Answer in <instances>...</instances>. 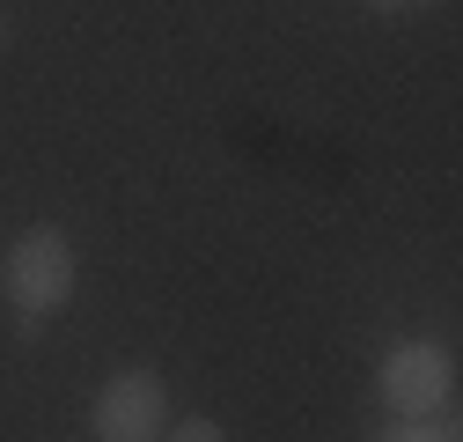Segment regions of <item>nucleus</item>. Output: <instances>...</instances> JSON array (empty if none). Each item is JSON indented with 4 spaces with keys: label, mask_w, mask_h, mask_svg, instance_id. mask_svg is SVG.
I'll use <instances>...</instances> for the list:
<instances>
[{
    "label": "nucleus",
    "mask_w": 463,
    "mask_h": 442,
    "mask_svg": "<svg viewBox=\"0 0 463 442\" xmlns=\"http://www.w3.org/2000/svg\"><path fill=\"white\" fill-rule=\"evenodd\" d=\"M89 428H96V442H162V428H169V383L147 361L110 369L96 383V399H89Z\"/></svg>",
    "instance_id": "obj_2"
},
{
    "label": "nucleus",
    "mask_w": 463,
    "mask_h": 442,
    "mask_svg": "<svg viewBox=\"0 0 463 442\" xmlns=\"http://www.w3.org/2000/svg\"><path fill=\"white\" fill-rule=\"evenodd\" d=\"M383 442H456V435H449V428H434V420H397Z\"/></svg>",
    "instance_id": "obj_5"
},
{
    "label": "nucleus",
    "mask_w": 463,
    "mask_h": 442,
    "mask_svg": "<svg viewBox=\"0 0 463 442\" xmlns=\"http://www.w3.org/2000/svg\"><path fill=\"white\" fill-rule=\"evenodd\" d=\"M375 391L397 420H434L456 399V354L434 347V340H397L375 369Z\"/></svg>",
    "instance_id": "obj_3"
},
{
    "label": "nucleus",
    "mask_w": 463,
    "mask_h": 442,
    "mask_svg": "<svg viewBox=\"0 0 463 442\" xmlns=\"http://www.w3.org/2000/svg\"><path fill=\"white\" fill-rule=\"evenodd\" d=\"M0 30H8V23H0Z\"/></svg>",
    "instance_id": "obj_7"
},
{
    "label": "nucleus",
    "mask_w": 463,
    "mask_h": 442,
    "mask_svg": "<svg viewBox=\"0 0 463 442\" xmlns=\"http://www.w3.org/2000/svg\"><path fill=\"white\" fill-rule=\"evenodd\" d=\"M368 15H383V23H397V15H420V8H441V0H361Z\"/></svg>",
    "instance_id": "obj_6"
},
{
    "label": "nucleus",
    "mask_w": 463,
    "mask_h": 442,
    "mask_svg": "<svg viewBox=\"0 0 463 442\" xmlns=\"http://www.w3.org/2000/svg\"><path fill=\"white\" fill-rule=\"evenodd\" d=\"M162 442H228V428L206 420V413H184L177 428H162Z\"/></svg>",
    "instance_id": "obj_4"
},
{
    "label": "nucleus",
    "mask_w": 463,
    "mask_h": 442,
    "mask_svg": "<svg viewBox=\"0 0 463 442\" xmlns=\"http://www.w3.org/2000/svg\"><path fill=\"white\" fill-rule=\"evenodd\" d=\"M81 288V251L67 229H52V221H37V229H23L8 244V258H0V295H8L23 340H37L44 317H60Z\"/></svg>",
    "instance_id": "obj_1"
}]
</instances>
